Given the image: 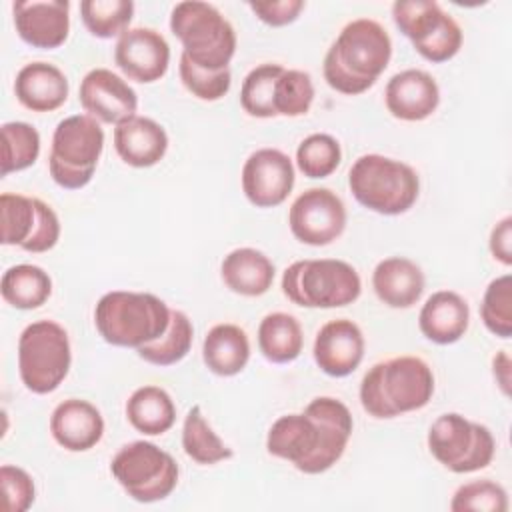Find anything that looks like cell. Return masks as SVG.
<instances>
[{"mask_svg": "<svg viewBox=\"0 0 512 512\" xmlns=\"http://www.w3.org/2000/svg\"><path fill=\"white\" fill-rule=\"evenodd\" d=\"M352 428V414L342 400L318 396L308 402L304 412L274 420L266 436V450L304 474H322L342 458Z\"/></svg>", "mask_w": 512, "mask_h": 512, "instance_id": "1", "label": "cell"}, {"mask_svg": "<svg viewBox=\"0 0 512 512\" xmlns=\"http://www.w3.org/2000/svg\"><path fill=\"white\" fill-rule=\"evenodd\" d=\"M392 58V40L386 28L372 18L348 22L324 56L326 84L346 96L372 88Z\"/></svg>", "mask_w": 512, "mask_h": 512, "instance_id": "2", "label": "cell"}, {"mask_svg": "<svg viewBox=\"0 0 512 512\" xmlns=\"http://www.w3.org/2000/svg\"><path fill=\"white\" fill-rule=\"evenodd\" d=\"M434 394V374L418 356L376 362L360 382V404L372 418H394L424 408Z\"/></svg>", "mask_w": 512, "mask_h": 512, "instance_id": "3", "label": "cell"}, {"mask_svg": "<svg viewBox=\"0 0 512 512\" xmlns=\"http://www.w3.org/2000/svg\"><path fill=\"white\" fill-rule=\"evenodd\" d=\"M170 308L150 292L112 290L94 308V324L104 342L134 348L160 338L170 324Z\"/></svg>", "mask_w": 512, "mask_h": 512, "instance_id": "4", "label": "cell"}, {"mask_svg": "<svg viewBox=\"0 0 512 512\" xmlns=\"http://www.w3.org/2000/svg\"><path fill=\"white\" fill-rule=\"evenodd\" d=\"M348 188L358 204L384 214L398 216L408 212L420 194L416 170L396 158L364 154L348 170Z\"/></svg>", "mask_w": 512, "mask_h": 512, "instance_id": "5", "label": "cell"}, {"mask_svg": "<svg viewBox=\"0 0 512 512\" xmlns=\"http://www.w3.org/2000/svg\"><path fill=\"white\" fill-rule=\"evenodd\" d=\"M170 30L182 42V54L204 70H226L234 58V26L208 2H178L170 14Z\"/></svg>", "mask_w": 512, "mask_h": 512, "instance_id": "6", "label": "cell"}, {"mask_svg": "<svg viewBox=\"0 0 512 512\" xmlns=\"http://www.w3.org/2000/svg\"><path fill=\"white\" fill-rule=\"evenodd\" d=\"M356 268L336 258L292 262L282 274V294L302 308H342L360 298Z\"/></svg>", "mask_w": 512, "mask_h": 512, "instance_id": "7", "label": "cell"}, {"mask_svg": "<svg viewBox=\"0 0 512 512\" xmlns=\"http://www.w3.org/2000/svg\"><path fill=\"white\" fill-rule=\"evenodd\" d=\"M104 150V130L88 114L60 120L52 134L48 170L52 180L66 190L84 188L98 166Z\"/></svg>", "mask_w": 512, "mask_h": 512, "instance_id": "8", "label": "cell"}, {"mask_svg": "<svg viewBox=\"0 0 512 512\" xmlns=\"http://www.w3.org/2000/svg\"><path fill=\"white\" fill-rule=\"evenodd\" d=\"M72 348L64 326L54 320L28 324L18 338V372L32 394L54 392L70 372Z\"/></svg>", "mask_w": 512, "mask_h": 512, "instance_id": "9", "label": "cell"}, {"mask_svg": "<svg viewBox=\"0 0 512 512\" xmlns=\"http://www.w3.org/2000/svg\"><path fill=\"white\" fill-rule=\"evenodd\" d=\"M110 472L122 490L142 504L168 498L180 474L172 454L148 440L124 444L112 458Z\"/></svg>", "mask_w": 512, "mask_h": 512, "instance_id": "10", "label": "cell"}, {"mask_svg": "<svg viewBox=\"0 0 512 512\" xmlns=\"http://www.w3.org/2000/svg\"><path fill=\"white\" fill-rule=\"evenodd\" d=\"M426 440L430 454L454 474H470L486 468L496 450L490 428L458 412L440 414L432 422Z\"/></svg>", "mask_w": 512, "mask_h": 512, "instance_id": "11", "label": "cell"}, {"mask_svg": "<svg viewBox=\"0 0 512 512\" xmlns=\"http://www.w3.org/2000/svg\"><path fill=\"white\" fill-rule=\"evenodd\" d=\"M392 18L414 50L432 64L448 62L462 48L460 24L434 0H398L392 4Z\"/></svg>", "mask_w": 512, "mask_h": 512, "instance_id": "12", "label": "cell"}, {"mask_svg": "<svg viewBox=\"0 0 512 512\" xmlns=\"http://www.w3.org/2000/svg\"><path fill=\"white\" fill-rule=\"evenodd\" d=\"M2 244L18 246L26 252H48L58 244V214L40 198L4 192L0 196Z\"/></svg>", "mask_w": 512, "mask_h": 512, "instance_id": "13", "label": "cell"}, {"mask_svg": "<svg viewBox=\"0 0 512 512\" xmlns=\"http://www.w3.org/2000/svg\"><path fill=\"white\" fill-rule=\"evenodd\" d=\"M346 220V206L330 188L304 190L288 210L290 232L308 246H328L338 240Z\"/></svg>", "mask_w": 512, "mask_h": 512, "instance_id": "14", "label": "cell"}, {"mask_svg": "<svg viewBox=\"0 0 512 512\" xmlns=\"http://www.w3.org/2000/svg\"><path fill=\"white\" fill-rule=\"evenodd\" d=\"M242 192L256 208L280 206L294 188V164L278 148L252 152L242 166Z\"/></svg>", "mask_w": 512, "mask_h": 512, "instance_id": "15", "label": "cell"}, {"mask_svg": "<svg viewBox=\"0 0 512 512\" xmlns=\"http://www.w3.org/2000/svg\"><path fill=\"white\" fill-rule=\"evenodd\" d=\"M84 112L104 124H120L138 110V96L134 88L108 68L90 70L78 90Z\"/></svg>", "mask_w": 512, "mask_h": 512, "instance_id": "16", "label": "cell"}, {"mask_svg": "<svg viewBox=\"0 0 512 512\" xmlns=\"http://www.w3.org/2000/svg\"><path fill=\"white\" fill-rule=\"evenodd\" d=\"M114 62L134 82L160 80L170 64V46L154 28H128L114 46Z\"/></svg>", "mask_w": 512, "mask_h": 512, "instance_id": "17", "label": "cell"}, {"mask_svg": "<svg viewBox=\"0 0 512 512\" xmlns=\"http://www.w3.org/2000/svg\"><path fill=\"white\" fill-rule=\"evenodd\" d=\"M14 28L22 42L40 50L60 48L70 32L68 0H28L12 4Z\"/></svg>", "mask_w": 512, "mask_h": 512, "instance_id": "18", "label": "cell"}, {"mask_svg": "<svg viewBox=\"0 0 512 512\" xmlns=\"http://www.w3.org/2000/svg\"><path fill=\"white\" fill-rule=\"evenodd\" d=\"M364 348L366 342L360 326L348 318H336L318 330L312 354L316 366L324 374L344 378L360 366Z\"/></svg>", "mask_w": 512, "mask_h": 512, "instance_id": "19", "label": "cell"}, {"mask_svg": "<svg viewBox=\"0 0 512 512\" xmlns=\"http://www.w3.org/2000/svg\"><path fill=\"white\" fill-rule=\"evenodd\" d=\"M384 102L394 118L422 122L436 112L440 104V88L428 72L408 68L388 80Z\"/></svg>", "mask_w": 512, "mask_h": 512, "instance_id": "20", "label": "cell"}, {"mask_svg": "<svg viewBox=\"0 0 512 512\" xmlns=\"http://www.w3.org/2000/svg\"><path fill=\"white\" fill-rule=\"evenodd\" d=\"M50 434L68 452H86L104 436L100 410L82 398L62 400L50 416Z\"/></svg>", "mask_w": 512, "mask_h": 512, "instance_id": "21", "label": "cell"}, {"mask_svg": "<svg viewBox=\"0 0 512 512\" xmlns=\"http://www.w3.org/2000/svg\"><path fill=\"white\" fill-rule=\"evenodd\" d=\"M114 148L120 160L132 168L158 164L168 150V134L152 118L132 116L114 128Z\"/></svg>", "mask_w": 512, "mask_h": 512, "instance_id": "22", "label": "cell"}, {"mask_svg": "<svg viewBox=\"0 0 512 512\" xmlns=\"http://www.w3.org/2000/svg\"><path fill=\"white\" fill-rule=\"evenodd\" d=\"M470 324V306L454 290H438L426 298L418 314L420 332L434 344L458 342Z\"/></svg>", "mask_w": 512, "mask_h": 512, "instance_id": "23", "label": "cell"}, {"mask_svg": "<svg viewBox=\"0 0 512 512\" xmlns=\"http://www.w3.org/2000/svg\"><path fill=\"white\" fill-rule=\"evenodd\" d=\"M70 84L66 74L50 62L22 66L14 80L16 100L32 112L58 110L68 100Z\"/></svg>", "mask_w": 512, "mask_h": 512, "instance_id": "24", "label": "cell"}, {"mask_svg": "<svg viewBox=\"0 0 512 512\" xmlns=\"http://www.w3.org/2000/svg\"><path fill=\"white\" fill-rule=\"evenodd\" d=\"M426 278L422 268L404 256H390L376 264L372 288L378 300L390 308H410L424 294Z\"/></svg>", "mask_w": 512, "mask_h": 512, "instance_id": "25", "label": "cell"}, {"mask_svg": "<svg viewBox=\"0 0 512 512\" xmlns=\"http://www.w3.org/2000/svg\"><path fill=\"white\" fill-rule=\"evenodd\" d=\"M274 262L256 248H234L220 264V276L228 290L240 296H262L272 288Z\"/></svg>", "mask_w": 512, "mask_h": 512, "instance_id": "26", "label": "cell"}, {"mask_svg": "<svg viewBox=\"0 0 512 512\" xmlns=\"http://www.w3.org/2000/svg\"><path fill=\"white\" fill-rule=\"evenodd\" d=\"M202 360L216 376H236L250 360V340L238 324L222 322L212 326L202 342Z\"/></svg>", "mask_w": 512, "mask_h": 512, "instance_id": "27", "label": "cell"}, {"mask_svg": "<svg viewBox=\"0 0 512 512\" xmlns=\"http://www.w3.org/2000/svg\"><path fill=\"white\" fill-rule=\"evenodd\" d=\"M126 418L134 430L146 436H160L176 422L172 396L154 384L136 388L126 402Z\"/></svg>", "mask_w": 512, "mask_h": 512, "instance_id": "28", "label": "cell"}, {"mask_svg": "<svg viewBox=\"0 0 512 512\" xmlns=\"http://www.w3.org/2000/svg\"><path fill=\"white\" fill-rule=\"evenodd\" d=\"M304 346V332L296 316L270 312L258 324V348L272 364L294 362Z\"/></svg>", "mask_w": 512, "mask_h": 512, "instance_id": "29", "label": "cell"}, {"mask_svg": "<svg viewBox=\"0 0 512 512\" xmlns=\"http://www.w3.org/2000/svg\"><path fill=\"white\" fill-rule=\"evenodd\" d=\"M0 294L12 308L34 310L50 298L52 278L36 264H16L2 274Z\"/></svg>", "mask_w": 512, "mask_h": 512, "instance_id": "30", "label": "cell"}, {"mask_svg": "<svg viewBox=\"0 0 512 512\" xmlns=\"http://www.w3.org/2000/svg\"><path fill=\"white\" fill-rule=\"evenodd\" d=\"M182 448L188 458H192L196 464H202V466L218 464L234 456V450L226 446L222 438L212 430L200 406H192L184 416Z\"/></svg>", "mask_w": 512, "mask_h": 512, "instance_id": "31", "label": "cell"}, {"mask_svg": "<svg viewBox=\"0 0 512 512\" xmlns=\"http://www.w3.org/2000/svg\"><path fill=\"white\" fill-rule=\"evenodd\" d=\"M192 340H194L192 320L182 310H172L166 332L160 338L140 346L136 352L148 364L172 366L182 358H186V354L192 348Z\"/></svg>", "mask_w": 512, "mask_h": 512, "instance_id": "32", "label": "cell"}, {"mask_svg": "<svg viewBox=\"0 0 512 512\" xmlns=\"http://www.w3.org/2000/svg\"><path fill=\"white\" fill-rule=\"evenodd\" d=\"M134 16L132 0H82L80 18L86 30L102 40L122 36Z\"/></svg>", "mask_w": 512, "mask_h": 512, "instance_id": "33", "label": "cell"}, {"mask_svg": "<svg viewBox=\"0 0 512 512\" xmlns=\"http://www.w3.org/2000/svg\"><path fill=\"white\" fill-rule=\"evenodd\" d=\"M284 66L280 64H260L252 68L242 82L240 88V106L248 116L254 118H274L276 108H274V92H276V82L278 76L282 74Z\"/></svg>", "mask_w": 512, "mask_h": 512, "instance_id": "34", "label": "cell"}, {"mask_svg": "<svg viewBox=\"0 0 512 512\" xmlns=\"http://www.w3.org/2000/svg\"><path fill=\"white\" fill-rule=\"evenodd\" d=\"M2 168L0 174L8 176L30 168L40 156V134L28 122L2 124Z\"/></svg>", "mask_w": 512, "mask_h": 512, "instance_id": "35", "label": "cell"}, {"mask_svg": "<svg viewBox=\"0 0 512 512\" xmlns=\"http://www.w3.org/2000/svg\"><path fill=\"white\" fill-rule=\"evenodd\" d=\"M342 160L340 142L324 132L306 136L296 148V166L306 178H328Z\"/></svg>", "mask_w": 512, "mask_h": 512, "instance_id": "36", "label": "cell"}, {"mask_svg": "<svg viewBox=\"0 0 512 512\" xmlns=\"http://www.w3.org/2000/svg\"><path fill=\"white\" fill-rule=\"evenodd\" d=\"M480 318L486 330L498 338L512 336V276L502 274L494 278L482 296Z\"/></svg>", "mask_w": 512, "mask_h": 512, "instance_id": "37", "label": "cell"}, {"mask_svg": "<svg viewBox=\"0 0 512 512\" xmlns=\"http://www.w3.org/2000/svg\"><path fill=\"white\" fill-rule=\"evenodd\" d=\"M314 102V82L304 70H282L276 82L274 108L276 116H304Z\"/></svg>", "mask_w": 512, "mask_h": 512, "instance_id": "38", "label": "cell"}, {"mask_svg": "<svg viewBox=\"0 0 512 512\" xmlns=\"http://www.w3.org/2000/svg\"><path fill=\"white\" fill-rule=\"evenodd\" d=\"M452 512H506L508 494L504 486L492 480H474L458 486L450 500Z\"/></svg>", "mask_w": 512, "mask_h": 512, "instance_id": "39", "label": "cell"}, {"mask_svg": "<svg viewBox=\"0 0 512 512\" xmlns=\"http://www.w3.org/2000/svg\"><path fill=\"white\" fill-rule=\"evenodd\" d=\"M178 72H180V80H182L184 88L192 96H196L198 100H204V102L220 100L222 96L228 94L230 84H232L230 68L218 70V72H210V70H204V68L196 66L184 54L180 56Z\"/></svg>", "mask_w": 512, "mask_h": 512, "instance_id": "40", "label": "cell"}, {"mask_svg": "<svg viewBox=\"0 0 512 512\" xmlns=\"http://www.w3.org/2000/svg\"><path fill=\"white\" fill-rule=\"evenodd\" d=\"M0 482L4 492L6 512H26L36 498V488L32 476L18 466L4 464L0 468Z\"/></svg>", "mask_w": 512, "mask_h": 512, "instance_id": "41", "label": "cell"}, {"mask_svg": "<svg viewBox=\"0 0 512 512\" xmlns=\"http://www.w3.org/2000/svg\"><path fill=\"white\" fill-rule=\"evenodd\" d=\"M248 8L268 26H288L304 10L302 0H272V2H248Z\"/></svg>", "mask_w": 512, "mask_h": 512, "instance_id": "42", "label": "cell"}, {"mask_svg": "<svg viewBox=\"0 0 512 512\" xmlns=\"http://www.w3.org/2000/svg\"><path fill=\"white\" fill-rule=\"evenodd\" d=\"M490 252L504 266L512 264V216H504L490 232Z\"/></svg>", "mask_w": 512, "mask_h": 512, "instance_id": "43", "label": "cell"}, {"mask_svg": "<svg viewBox=\"0 0 512 512\" xmlns=\"http://www.w3.org/2000/svg\"><path fill=\"white\" fill-rule=\"evenodd\" d=\"M510 356L506 350L496 352L492 358V374L504 396H510Z\"/></svg>", "mask_w": 512, "mask_h": 512, "instance_id": "44", "label": "cell"}]
</instances>
